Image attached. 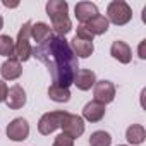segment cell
I'll use <instances>...</instances> for the list:
<instances>
[{
	"label": "cell",
	"instance_id": "1",
	"mask_svg": "<svg viewBox=\"0 0 146 146\" xmlns=\"http://www.w3.org/2000/svg\"><path fill=\"white\" fill-rule=\"evenodd\" d=\"M33 57L38 58L50 72L53 84L69 88L79 70L78 57L70 50L69 41L64 36L50 35L45 41L33 48Z\"/></svg>",
	"mask_w": 146,
	"mask_h": 146
},
{
	"label": "cell",
	"instance_id": "2",
	"mask_svg": "<svg viewBox=\"0 0 146 146\" xmlns=\"http://www.w3.org/2000/svg\"><path fill=\"white\" fill-rule=\"evenodd\" d=\"M107 19H108V23L124 26L132 19V11H131L129 4L124 2V0H113L107 7Z\"/></svg>",
	"mask_w": 146,
	"mask_h": 146
},
{
	"label": "cell",
	"instance_id": "3",
	"mask_svg": "<svg viewBox=\"0 0 146 146\" xmlns=\"http://www.w3.org/2000/svg\"><path fill=\"white\" fill-rule=\"evenodd\" d=\"M31 24L33 23H24L23 28L19 29V35H17V40L14 41L16 43V53L14 57L21 62H26L33 57V46L29 43V38H31Z\"/></svg>",
	"mask_w": 146,
	"mask_h": 146
},
{
	"label": "cell",
	"instance_id": "4",
	"mask_svg": "<svg viewBox=\"0 0 146 146\" xmlns=\"http://www.w3.org/2000/svg\"><path fill=\"white\" fill-rule=\"evenodd\" d=\"M67 113H69V112H65V110H55V112H46V113H43L41 119H40V122H38V131H40V134L50 136L52 132H55L57 129H60V125H62L64 119L67 117Z\"/></svg>",
	"mask_w": 146,
	"mask_h": 146
},
{
	"label": "cell",
	"instance_id": "5",
	"mask_svg": "<svg viewBox=\"0 0 146 146\" xmlns=\"http://www.w3.org/2000/svg\"><path fill=\"white\" fill-rule=\"evenodd\" d=\"M60 129L64 131L65 136L76 139V137H81L83 132H84V119L81 115H74V113H67V117L64 119Z\"/></svg>",
	"mask_w": 146,
	"mask_h": 146
},
{
	"label": "cell",
	"instance_id": "6",
	"mask_svg": "<svg viewBox=\"0 0 146 146\" xmlns=\"http://www.w3.org/2000/svg\"><path fill=\"white\" fill-rule=\"evenodd\" d=\"M5 132H7V137L12 139V141H24L29 136V124H28L26 119L17 117L7 125Z\"/></svg>",
	"mask_w": 146,
	"mask_h": 146
},
{
	"label": "cell",
	"instance_id": "7",
	"mask_svg": "<svg viewBox=\"0 0 146 146\" xmlns=\"http://www.w3.org/2000/svg\"><path fill=\"white\" fill-rule=\"evenodd\" d=\"M93 95H95V100L107 105V103H112L113 98H115V86L112 81H96L95 83V90H93Z\"/></svg>",
	"mask_w": 146,
	"mask_h": 146
},
{
	"label": "cell",
	"instance_id": "8",
	"mask_svg": "<svg viewBox=\"0 0 146 146\" xmlns=\"http://www.w3.org/2000/svg\"><path fill=\"white\" fill-rule=\"evenodd\" d=\"M26 100H28V98H26V91L23 90V86L14 84L12 88H9L7 98H5V103H7L9 108L19 110V108H23V107L26 105Z\"/></svg>",
	"mask_w": 146,
	"mask_h": 146
},
{
	"label": "cell",
	"instance_id": "9",
	"mask_svg": "<svg viewBox=\"0 0 146 146\" xmlns=\"http://www.w3.org/2000/svg\"><path fill=\"white\" fill-rule=\"evenodd\" d=\"M95 83H96V74L91 69H79L74 76V81H72V84H76L78 90H81V91L91 90L95 86Z\"/></svg>",
	"mask_w": 146,
	"mask_h": 146
},
{
	"label": "cell",
	"instance_id": "10",
	"mask_svg": "<svg viewBox=\"0 0 146 146\" xmlns=\"http://www.w3.org/2000/svg\"><path fill=\"white\" fill-rule=\"evenodd\" d=\"M0 74H2V78L5 81H14L17 78H21L23 74V65L17 58H7L2 67H0Z\"/></svg>",
	"mask_w": 146,
	"mask_h": 146
},
{
	"label": "cell",
	"instance_id": "11",
	"mask_svg": "<svg viewBox=\"0 0 146 146\" xmlns=\"http://www.w3.org/2000/svg\"><path fill=\"white\" fill-rule=\"evenodd\" d=\"M74 12H76V19L81 24H86L88 21H91L93 17H96L100 14L98 7L95 4H91V2H79V4H76Z\"/></svg>",
	"mask_w": 146,
	"mask_h": 146
},
{
	"label": "cell",
	"instance_id": "12",
	"mask_svg": "<svg viewBox=\"0 0 146 146\" xmlns=\"http://www.w3.org/2000/svg\"><path fill=\"white\" fill-rule=\"evenodd\" d=\"M110 55H112L115 60H119L120 64H129V62L132 60V50H131V46H129L125 41H120V40H117V41L112 43V46H110Z\"/></svg>",
	"mask_w": 146,
	"mask_h": 146
},
{
	"label": "cell",
	"instance_id": "13",
	"mask_svg": "<svg viewBox=\"0 0 146 146\" xmlns=\"http://www.w3.org/2000/svg\"><path fill=\"white\" fill-rule=\"evenodd\" d=\"M105 117V105L93 100L90 103L84 105L83 108V119L88 120V122H100L102 119Z\"/></svg>",
	"mask_w": 146,
	"mask_h": 146
},
{
	"label": "cell",
	"instance_id": "14",
	"mask_svg": "<svg viewBox=\"0 0 146 146\" xmlns=\"http://www.w3.org/2000/svg\"><path fill=\"white\" fill-rule=\"evenodd\" d=\"M70 45V50L74 52L76 57H81V58H88L93 52H95V45L93 41H86V40H81L78 36L72 38V41L69 43Z\"/></svg>",
	"mask_w": 146,
	"mask_h": 146
},
{
	"label": "cell",
	"instance_id": "15",
	"mask_svg": "<svg viewBox=\"0 0 146 146\" xmlns=\"http://www.w3.org/2000/svg\"><path fill=\"white\" fill-rule=\"evenodd\" d=\"M84 26H86V29H88L93 36H100V35H105V33L108 31L110 23H108V19H107L105 16L98 14L96 17H93L91 21H88Z\"/></svg>",
	"mask_w": 146,
	"mask_h": 146
},
{
	"label": "cell",
	"instance_id": "16",
	"mask_svg": "<svg viewBox=\"0 0 146 146\" xmlns=\"http://www.w3.org/2000/svg\"><path fill=\"white\" fill-rule=\"evenodd\" d=\"M125 139H127V143L132 144V146L143 144L144 139H146V131H144V127L139 125V124H132V125H129L127 131H125Z\"/></svg>",
	"mask_w": 146,
	"mask_h": 146
},
{
	"label": "cell",
	"instance_id": "17",
	"mask_svg": "<svg viewBox=\"0 0 146 146\" xmlns=\"http://www.w3.org/2000/svg\"><path fill=\"white\" fill-rule=\"evenodd\" d=\"M67 12H69V4L64 2V0H50L46 4V14L50 19L67 16Z\"/></svg>",
	"mask_w": 146,
	"mask_h": 146
},
{
	"label": "cell",
	"instance_id": "18",
	"mask_svg": "<svg viewBox=\"0 0 146 146\" xmlns=\"http://www.w3.org/2000/svg\"><path fill=\"white\" fill-rule=\"evenodd\" d=\"M50 35H52V28L46 23H35V24H31V38L38 45L41 41H45Z\"/></svg>",
	"mask_w": 146,
	"mask_h": 146
},
{
	"label": "cell",
	"instance_id": "19",
	"mask_svg": "<svg viewBox=\"0 0 146 146\" xmlns=\"http://www.w3.org/2000/svg\"><path fill=\"white\" fill-rule=\"evenodd\" d=\"M52 28H53L57 36H64L65 38V35L70 33V29H72V23H70L69 16H62V17L52 19Z\"/></svg>",
	"mask_w": 146,
	"mask_h": 146
},
{
	"label": "cell",
	"instance_id": "20",
	"mask_svg": "<svg viewBox=\"0 0 146 146\" xmlns=\"http://www.w3.org/2000/svg\"><path fill=\"white\" fill-rule=\"evenodd\" d=\"M48 96H50V100H53L57 103H65V102L70 100V91H69V88H62V86L52 84L48 88Z\"/></svg>",
	"mask_w": 146,
	"mask_h": 146
},
{
	"label": "cell",
	"instance_id": "21",
	"mask_svg": "<svg viewBox=\"0 0 146 146\" xmlns=\"http://www.w3.org/2000/svg\"><path fill=\"white\" fill-rule=\"evenodd\" d=\"M16 43L9 35H0V55L7 58H16Z\"/></svg>",
	"mask_w": 146,
	"mask_h": 146
},
{
	"label": "cell",
	"instance_id": "22",
	"mask_svg": "<svg viewBox=\"0 0 146 146\" xmlns=\"http://www.w3.org/2000/svg\"><path fill=\"white\" fill-rule=\"evenodd\" d=\"M112 144V136L105 131H95L90 136V146H110Z\"/></svg>",
	"mask_w": 146,
	"mask_h": 146
},
{
	"label": "cell",
	"instance_id": "23",
	"mask_svg": "<svg viewBox=\"0 0 146 146\" xmlns=\"http://www.w3.org/2000/svg\"><path fill=\"white\" fill-rule=\"evenodd\" d=\"M52 146H74V139L69 137V136H65V134L62 132V134H58V136L53 139V144H52Z\"/></svg>",
	"mask_w": 146,
	"mask_h": 146
},
{
	"label": "cell",
	"instance_id": "24",
	"mask_svg": "<svg viewBox=\"0 0 146 146\" xmlns=\"http://www.w3.org/2000/svg\"><path fill=\"white\" fill-rule=\"evenodd\" d=\"M76 36L81 38V40H86V41H93V35L86 29L84 24H79V26H78V33H76Z\"/></svg>",
	"mask_w": 146,
	"mask_h": 146
},
{
	"label": "cell",
	"instance_id": "25",
	"mask_svg": "<svg viewBox=\"0 0 146 146\" xmlns=\"http://www.w3.org/2000/svg\"><path fill=\"white\" fill-rule=\"evenodd\" d=\"M7 91H9V88H7V84L0 79V103L2 102H5V98H7Z\"/></svg>",
	"mask_w": 146,
	"mask_h": 146
},
{
	"label": "cell",
	"instance_id": "26",
	"mask_svg": "<svg viewBox=\"0 0 146 146\" xmlns=\"http://www.w3.org/2000/svg\"><path fill=\"white\" fill-rule=\"evenodd\" d=\"M137 55H139V58H146V40H141V43H139V46H137Z\"/></svg>",
	"mask_w": 146,
	"mask_h": 146
},
{
	"label": "cell",
	"instance_id": "27",
	"mask_svg": "<svg viewBox=\"0 0 146 146\" xmlns=\"http://www.w3.org/2000/svg\"><path fill=\"white\" fill-rule=\"evenodd\" d=\"M2 5L4 7H9V9H14L19 5V2H7V0H2Z\"/></svg>",
	"mask_w": 146,
	"mask_h": 146
},
{
	"label": "cell",
	"instance_id": "28",
	"mask_svg": "<svg viewBox=\"0 0 146 146\" xmlns=\"http://www.w3.org/2000/svg\"><path fill=\"white\" fill-rule=\"evenodd\" d=\"M4 28V19H2V16H0V29Z\"/></svg>",
	"mask_w": 146,
	"mask_h": 146
},
{
	"label": "cell",
	"instance_id": "29",
	"mask_svg": "<svg viewBox=\"0 0 146 146\" xmlns=\"http://www.w3.org/2000/svg\"><path fill=\"white\" fill-rule=\"evenodd\" d=\"M119 146H125V144H119Z\"/></svg>",
	"mask_w": 146,
	"mask_h": 146
}]
</instances>
